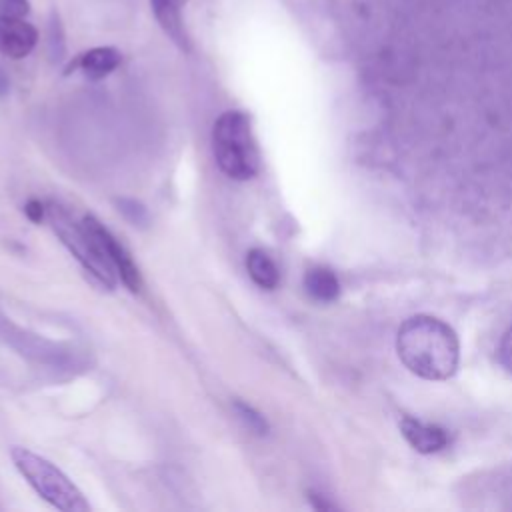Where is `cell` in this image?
<instances>
[{
	"instance_id": "cell-1",
	"label": "cell",
	"mask_w": 512,
	"mask_h": 512,
	"mask_svg": "<svg viewBox=\"0 0 512 512\" xmlns=\"http://www.w3.org/2000/svg\"><path fill=\"white\" fill-rule=\"evenodd\" d=\"M396 352L412 374L424 380H448L458 370L460 342L440 318L416 314L400 326Z\"/></svg>"
},
{
	"instance_id": "cell-2",
	"label": "cell",
	"mask_w": 512,
	"mask_h": 512,
	"mask_svg": "<svg viewBox=\"0 0 512 512\" xmlns=\"http://www.w3.org/2000/svg\"><path fill=\"white\" fill-rule=\"evenodd\" d=\"M212 150L218 168L232 180H248L260 168V154L248 114L228 110L212 126Z\"/></svg>"
},
{
	"instance_id": "cell-3",
	"label": "cell",
	"mask_w": 512,
	"mask_h": 512,
	"mask_svg": "<svg viewBox=\"0 0 512 512\" xmlns=\"http://www.w3.org/2000/svg\"><path fill=\"white\" fill-rule=\"evenodd\" d=\"M16 470L22 478L34 488V492L46 500L50 506L62 512H86L90 504L76 488V484L50 460L44 456L26 450V448H12L10 452Z\"/></svg>"
},
{
	"instance_id": "cell-4",
	"label": "cell",
	"mask_w": 512,
	"mask_h": 512,
	"mask_svg": "<svg viewBox=\"0 0 512 512\" xmlns=\"http://www.w3.org/2000/svg\"><path fill=\"white\" fill-rule=\"evenodd\" d=\"M48 218H50L52 228L58 234L60 242L84 266V270L90 272L106 288H114L116 272L108 264V260L104 258V254L96 246V242L90 238V234L84 230L82 222L80 224L72 222V218L60 206H54V204L48 208Z\"/></svg>"
},
{
	"instance_id": "cell-5",
	"label": "cell",
	"mask_w": 512,
	"mask_h": 512,
	"mask_svg": "<svg viewBox=\"0 0 512 512\" xmlns=\"http://www.w3.org/2000/svg\"><path fill=\"white\" fill-rule=\"evenodd\" d=\"M6 340L24 356H28L34 362L46 364L50 368L58 370H68L74 366H82V358L78 352L64 344H54L50 340H44L36 334L22 332L18 328H6Z\"/></svg>"
},
{
	"instance_id": "cell-6",
	"label": "cell",
	"mask_w": 512,
	"mask_h": 512,
	"mask_svg": "<svg viewBox=\"0 0 512 512\" xmlns=\"http://www.w3.org/2000/svg\"><path fill=\"white\" fill-rule=\"evenodd\" d=\"M82 226L90 234V238L96 242V246L102 250L104 258L114 268V272L122 280V284L132 292L140 290L142 278H140L138 266L134 264V260L130 258L126 248L112 236V232L98 218H94L90 214L82 218Z\"/></svg>"
},
{
	"instance_id": "cell-7",
	"label": "cell",
	"mask_w": 512,
	"mask_h": 512,
	"mask_svg": "<svg viewBox=\"0 0 512 512\" xmlns=\"http://www.w3.org/2000/svg\"><path fill=\"white\" fill-rule=\"evenodd\" d=\"M38 44V30L18 16L0 14V54L12 60L28 56Z\"/></svg>"
},
{
	"instance_id": "cell-8",
	"label": "cell",
	"mask_w": 512,
	"mask_h": 512,
	"mask_svg": "<svg viewBox=\"0 0 512 512\" xmlns=\"http://www.w3.org/2000/svg\"><path fill=\"white\" fill-rule=\"evenodd\" d=\"M400 432L406 438V442L420 454H434L440 452L448 446L450 436L448 430H444L438 424L422 422L412 416H402L400 418Z\"/></svg>"
},
{
	"instance_id": "cell-9",
	"label": "cell",
	"mask_w": 512,
	"mask_h": 512,
	"mask_svg": "<svg viewBox=\"0 0 512 512\" xmlns=\"http://www.w3.org/2000/svg\"><path fill=\"white\" fill-rule=\"evenodd\" d=\"M184 0H150L152 14L162 28V32L184 52L190 50V38L182 20Z\"/></svg>"
},
{
	"instance_id": "cell-10",
	"label": "cell",
	"mask_w": 512,
	"mask_h": 512,
	"mask_svg": "<svg viewBox=\"0 0 512 512\" xmlns=\"http://www.w3.org/2000/svg\"><path fill=\"white\" fill-rule=\"evenodd\" d=\"M120 52L114 46H96L82 52L68 70L78 68L90 80H102L120 66Z\"/></svg>"
},
{
	"instance_id": "cell-11",
	"label": "cell",
	"mask_w": 512,
	"mask_h": 512,
	"mask_svg": "<svg viewBox=\"0 0 512 512\" xmlns=\"http://www.w3.org/2000/svg\"><path fill=\"white\" fill-rule=\"evenodd\" d=\"M306 292L318 302H332L340 296V282L330 268L314 266L304 274Z\"/></svg>"
},
{
	"instance_id": "cell-12",
	"label": "cell",
	"mask_w": 512,
	"mask_h": 512,
	"mask_svg": "<svg viewBox=\"0 0 512 512\" xmlns=\"http://www.w3.org/2000/svg\"><path fill=\"white\" fill-rule=\"evenodd\" d=\"M246 268L254 284H258L264 290H274L280 282V270L264 250H250L246 256Z\"/></svg>"
},
{
	"instance_id": "cell-13",
	"label": "cell",
	"mask_w": 512,
	"mask_h": 512,
	"mask_svg": "<svg viewBox=\"0 0 512 512\" xmlns=\"http://www.w3.org/2000/svg\"><path fill=\"white\" fill-rule=\"evenodd\" d=\"M46 46H48V56L52 62H60L66 54V40H64V26H62V20H60V14L56 10L50 12V18H48V40H46Z\"/></svg>"
},
{
	"instance_id": "cell-14",
	"label": "cell",
	"mask_w": 512,
	"mask_h": 512,
	"mask_svg": "<svg viewBox=\"0 0 512 512\" xmlns=\"http://www.w3.org/2000/svg\"><path fill=\"white\" fill-rule=\"evenodd\" d=\"M234 412H236L238 420H240L252 434H258V436L268 434L270 426H268L266 418H264L254 406H250V404H246V402H242V400H236V402H234Z\"/></svg>"
},
{
	"instance_id": "cell-15",
	"label": "cell",
	"mask_w": 512,
	"mask_h": 512,
	"mask_svg": "<svg viewBox=\"0 0 512 512\" xmlns=\"http://www.w3.org/2000/svg\"><path fill=\"white\" fill-rule=\"evenodd\" d=\"M116 204H118V210H120L134 226L146 224V220H148L146 208H144L140 202H136V200H132V198H118Z\"/></svg>"
},
{
	"instance_id": "cell-16",
	"label": "cell",
	"mask_w": 512,
	"mask_h": 512,
	"mask_svg": "<svg viewBox=\"0 0 512 512\" xmlns=\"http://www.w3.org/2000/svg\"><path fill=\"white\" fill-rule=\"evenodd\" d=\"M0 14L26 18L30 14V2L28 0H0Z\"/></svg>"
},
{
	"instance_id": "cell-17",
	"label": "cell",
	"mask_w": 512,
	"mask_h": 512,
	"mask_svg": "<svg viewBox=\"0 0 512 512\" xmlns=\"http://www.w3.org/2000/svg\"><path fill=\"white\" fill-rule=\"evenodd\" d=\"M498 358H500V364L506 368V372L512 374V326L504 332V336L500 340Z\"/></svg>"
},
{
	"instance_id": "cell-18",
	"label": "cell",
	"mask_w": 512,
	"mask_h": 512,
	"mask_svg": "<svg viewBox=\"0 0 512 512\" xmlns=\"http://www.w3.org/2000/svg\"><path fill=\"white\" fill-rule=\"evenodd\" d=\"M26 216L32 220V222H40L44 218V204L40 200H30L24 208Z\"/></svg>"
},
{
	"instance_id": "cell-19",
	"label": "cell",
	"mask_w": 512,
	"mask_h": 512,
	"mask_svg": "<svg viewBox=\"0 0 512 512\" xmlns=\"http://www.w3.org/2000/svg\"><path fill=\"white\" fill-rule=\"evenodd\" d=\"M8 90V76L4 74V70L0 68V94H4Z\"/></svg>"
},
{
	"instance_id": "cell-20",
	"label": "cell",
	"mask_w": 512,
	"mask_h": 512,
	"mask_svg": "<svg viewBox=\"0 0 512 512\" xmlns=\"http://www.w3.org/2000/svg\"><path fill=\"white\" fill-rule=\"evenodd\" d=\"M184 2H188V0H184Z\"/></svg>"
}]
</instances>
